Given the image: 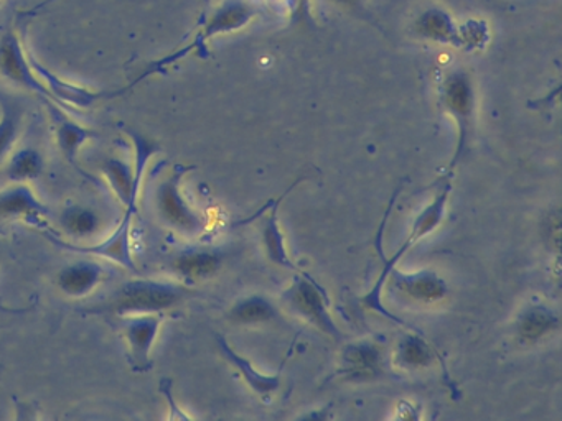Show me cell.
Here are the masks:
<instances>
[{"mask_svg": "<svg viewBox=\"0 0 562 421\" xmlns=\"http://www.w3.org/2000/svg\"><path fill=\"white\" fill-rule=\"evenodd\" d=\"M160 394L163 395V398L167 400V405H169V420H192L191 414H186L182 408L176 404L175 398H173V382L170 379H162L159 385Z\"/></svg>", "mask_w": 562, "mask_h": 421, "instance_id": "obj_27", "label": "cell"}, {"mask_svg": "<svg viewBox=\"0 0 562 421\" xmlns=\"http://www.w3.org/2000/svg\"><path fill=\"white\" fill-rule=\"evenodd\" d=\"M279 317L278 307L265 295H249L237 300L227 313L228 321L236 326H255L269 323Z\"/></svg>", "mask_w": 562, "mask_h": 421, "instance_id": "obj_21", "label": "cell"}, {"mask_svg": "<svg viewBox=\"0 0 562 421\" xmlns=\"http://www.w3.org/2000/svg\"><path fill=\"white\" fill-rule=\"evenodd\" d=\"M259 14H261V5L256 4L255 0H224L223 4L218 5L211 12L210 17L205 21L204 27L198 32L192 44L154 63L144 75H140V78L144 79L146 76L154 75V73L163 72L166 67L172 66L176 61L183 60L188 54L195 53L198 57H207V45L211 38L243 30Z\"/></svg>", "mask_w": 562, "mask_h": 421, "instance_id": "obj_3", "label": "cell"}, {"mask_svg": "<svg viewBox=\"0 0 562 421\" xmlns=\"http://www.w3.org/2000/svg\"><path fill=\"white\" fill-rule=\"evenodd\" d=\"M163 321V313L127 314L119 318L122 337L126 340L131 371L137 374L152 371V350Z\"/></svg>", "mask_w": 562, "mask_h": 421, "instance_id": "obj_6", "label": "cell"}, {"mask_svg": "<svg viewBox=\"0 0 562 421\" xmlns=\"http://www.w3.org/2000/svg\"><path fill=\"white\" fill-rule=\"evenodd\" d=\"M337 8L345 9L350 14L359 15L365 21L371 22L368 9H366L365 0H330Z\"/></svg>", "mask_w": 562, "mask_h": 421, "instance_id": "obj_28", "label": "cell"}, {"mask_svg": "<svg viewBox=\"0 0 562 421\" xmlns=\"http://www.w3.org/2000/svg\"><path fill=\"white\" fill-rule=\"evenodd\" d=\"M50 209L35 195L28 183H12L0 189V218L21 220L40 231L44 236L54 234L48 226Z\"/></svg>", "mask_w": 562, "mask_h": 421, "instance_id": "obj_8", "label": "cell"}, {"mask_svg": "<svg viewBox=\"0 0 562 421\" xmlns=\"http://www.w3.org/2000/svg\"><path fill=\"white\" fill-rule=\"evenodd\" d=\"M285 195H288V191H285ZM285 195L279 196L274 202L271 201V209L262 218L261 240L266 256L272 263L282 267V269L297 270V265H294L291 257H289L285 237L282 234L281 226H279L278 209Z\"/></svg>", "mask_w": 562, "mask_h": 421, "instance_id": "obj_20", "label": "cell"}, {"mask_svg": "<svg viewBox=\"0 0 562 421\" xmlns=\"http://www.w3.org/2000/svg\"><path fill=\"white\" fill-rule=\"evenodd\" d=\"M106 270L99 263L85 260L63 267L57 275V287L69 298H85L105 282Z\"/></svg>", "mask_w": 562, "mask_h": 421, "instance_id": "obj_16", "label": "cell"}, {"mask_svg": "<svg viewBox=\"0 0 562 421\" xmlns=\"http://www.w3.org/2000/svg\"><path fill=\"white\" fill-rule=\"evenodd\" d=\"M188 297L186 285L169 280L133 278L127 280L101 308L93 313L114 314L115 318L127 314L163 313L179 307Z\"/></svg>", "mask_w": 562, "mask_h": 421, "instance_id": "obj_1", "label": "cell"}, {"mask_svg": "<svg viewBox=\"0 0 562 421\" xmlns=\"http://www.w3.org/2000/svg\"><path fill=\"white\" fill-rule=\"evenodd\" d=\"M411 32L419 40L432 41L461 50V22L451 11L439 4L427 5L411 24Z\"/></svg>", "mask_w": 562, "mask_h": 421, "instance_id": "obj_13", "label": "cell"}, {"mask_svg": "<svg viewBox=\"0 0 562 421\" xmlns=\"http://www.w3.org/2000/svg\"><path fill=\"white\" fill-rule=\"evenodd\" d=\"M45 172L44 156L34 147L14 150L5 160L4 175L11 183H30Z\"/></svg>", "mask_w": 562, "mask_h": 421, "instance_id": "obj_23", "label": "cell"}, {"mask_svg": "<svg viewBox=\"0 0 562 421\" xmlns=\"http://www.w3.org/2000/svg\"><path fill=\"white\" fill-rule=\"evenodd\" d=\"M439 359L444 364L441 356L433 349L432 344L424 339L420 331L404 334L394 349V366L403 371H420L432 366Z\"/></svg>", "mask_w": 562, "mask_h": 421, "instance_id": "obj_19", "label": "cell"}, {"mask_svg": "<svg viewBox=\"0 0 562 421\" xmlns=\"http://www.w3.org/2000/svg\"><path fill=\"white\" fill-rule=\"evenodd\" d=\"M60 226L73 239H89L98 233L99 216L91 208L72 205L61 211Z\"/></svg>", "mask_w": 562, "mask_h": 421, "instance_id": "obj_24", "label": "cell"}, {"mask_svg": "<svg viewBox=\"0 0 562 421\" xmlns=\"http://www.w3.org/2000/svg\"><path fill=\"white\" fill-rule=\"evenodd\" d=\"M282 301L295 317L316 326L320 333L335 340L342 339V331L330 313L326 290L317 284L316 280L305 273L294 276L291 285L282 294Z\"/></svg>", "mask_w": 562, "mask_h": 421, "instance_id": "obj_5", "label": "cell"}, {"mask_svg": "<svg viewBox=\"0 0 562 421\" xmlns=\"http://www.w3.org/2000/svg\"><path fill=\"white\" fill-rule=\"evenodd\" d=\"M452 175L454 172H449L448 175L442 176L437 182L436 193H433L432 201L417 214L411 226L410 236L404 240L403 247L410 250L411 247L416 246L424 237L432 234L437 227L441 226L445 218V209H448L449 196L452 191Z\"/></svg>", "mask_w": 562, "mask_h": 421, "instance_id": "obj_15", "label": "cell"}, {"mask_svg": "<svg viewBox=\"0 0 562 421\" xmlns=\"http://www.w3.org/2000/svg\"><path fill=\"white\" fill-rule=\"evenodd\" d=\"M223 252L213 247H192L176 252L170 259L169 267L183 285L197 284L217 275L223 267Z\"/></svg>", "mask_w": 562, "mask_h": 421, "instance_id": "obj_14", "label": "cell"}, {"mask_svg": "<svg viewBox=\"0 0 562 421\" xmlns=\"http://www.w3.org/2000/svg\"><path fill=\"white\" fill-rule=\"evenodd\" d=\"M491 40L490 25L485 18L461 22V50L484 51Z\"/></svg>", "mask_w": 562, "mask_h": 421, "instance_id": "obj_25", "label": "cell"}, {"mask_svg": "<svg viewBox=\"0 0 562 421\" xmlns=\"http://www.w3.org/2000/svg\"><path fill=\"white\" fill-rule=\"evenodd\" d=\"M516 336L522 343L535 344L559 330V317L542 304H529L516 318Z\"/></svg>", "mask_w": 562, "mask_h": 421, "instance_id": "obj_18", "label": "cell"}, {"mask_svg": "<svg viewBox=\"0 0 562 421\" xmlns=\"http://www.w3.org/2000/svg\"><path fill=\"white\" fill-rule=\"evenodd\" d=\"M195 170L194 165H183L175 163L167 173L162 182L157 183L154 191V206L160 220L170 230L182 236H201L207 230V221L198 213L197 209L192 208L191 202L186 201L182 193V182L186 173Z\"/></svg>", "mask_w": 562, "mask_h": 421, "instance_id": "obj_4", "label": "cell"}, {"mask_svg": "<svg viewBox=\"0 0 562 421\" xmlns=\"http://www.w3.org/2000/svg\"><path fill=\"white\" fill-rule=\"evenodd\" d=\"M437 96L442 111L457 125V150L451 163V172H454L474 140L477 125L478 98L474 76L465 67H449L437 83Z\"/></svg>", "mask_w": 562, "mask_h": 421, "instance_id": "obj_2", "label": "cell"}, {"mask_svg": "<svg viewBox=\"0 0 562 421\" xmlns=\"http://www.w3.org/2000/svg\"><path fill=\"white\" fill-rule=\"evenodd\" d=\"M0 75L14 85L41 96L45 102L51 101L44 83L35 75L34 67L28 61V53L22 47L17 32L9 30L4 37L0 38Z\"/></svg>", "mask_w": 562, "mask_h": 421, "instance_id": "obj_10", "label": "cell"}, {"mask_svg": "<svg viewBox=\"0 0 562 421\" xmlns=\"http://www.w3.org/2000/svg\"><path fill=\"white\" fill-rule=\"evenodd\" d=\"M217 346L221 356L243 375L244 382H246L249 388H252L255 394H258L259 397H271V395L276 394L278 388L281 387V371L272 375L261 374L249 359L237 355L236 350L228 344V340L224 339L223 336H217Z\"/></svg>", "mask_w": 562, "mask_h": 421, "instance_id": "obj_17", "label": "cell"}, {"mask_svg": "<svg viewBox=\"0 0 562 421\" xmlns=\"http://www.w3.org/2000/svg\"><path fill=\"white\" fill-rule=\"evenodd\" d=\"M28 53V51H27ZM28 61H30L32 67H34L35 75L40 78L47 88L48 95H50L51 101L60 104L61 108L69 106V109L75 111V109H89L98 102L106 101V99L118 98V96L124 95L136 86V83L127 86V88L119 89V91H91V89L83 88V86L73 85V83L61 79L60 76L54 75L50 72L45 64H41L34 54L28 53Z\"/></svg>", "mask_w": 562, "mask_h": 421, "instance_id": "obj_7", "label": "cell"}, {"mask_svg": "<svg viewBox=\"0 0 562 421\" xmlns=\"http://www.w3.org/2000/svg\"><path fill=\"white\" fill-rule=\"evenodd\" d=\"M292 24H311V0H276Z\"/></svg>", "mask_w": 562, "mask_h": 421, "instance_id": "obj_26", "label": "cell"}, {"mask_svg": "<svg viewBox=\"0 0 562 421\" xmlns=\"http://www.w3.org/2000/svg\"><path fill=\"white\" fill-rule=\"evenodd\" d=\"M406 300L413 304L430 305L444 300L448 295V282L433 270H419V272H401L394 267L388 275L387 284Z\"/></svg>", "mask_w": 562, "mask_h": 421, "instance_id": "obj_11", "label": "cell"}, {"mask_svg": "<svg viewBox=\"0 0 562 421\" xmlns=\"http://www.w3.org/2000/svg\"><path fill=\"white\" fill-rule=\"evenodd\" d=\"M24 108L11 96L0 95V163L14 152L21 137Z\"/></svg>", "mask_w": 562, "mask_h": 421, "instance_id": "obj_22", "label": "cell"}, {"mask_svg": "<svg viewBox=\"0 0 562 421\" xmlns=\"http://www.w3.org/2000/svg\"><path fill=\"white\" fill-rule=\"evenodd\" d=\"M47 108L50 111L51 121H53L54 143H57L61 156L83 178L95 179L83 170V166H80V150L86 143L98 137V132L85 127L75 119L70 117L69 112L57 102L48 101Z\"/></svg>", "mask_w": 562, "mask_h": 421, "instance_id": "obj_9", "label": "cell"}, {"mask_svg": "<svg viewBox=\"0 0 562 421\" xmlns=\"http://www.w3.org/2000/svg\"><path fill=\"white\" fill-rule=\"evenodd\" d=\"M383 369L384 352L380 344L375 340H356L346 344L340 352L337 374L352 381H369L383 374Z\"/></svg>", "mask_w": 562, "mask_h": 421, "instance_id": "obj_12", "label": "cell"}]
</instances>
